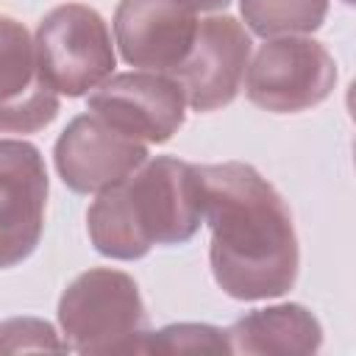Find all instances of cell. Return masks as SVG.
<instances>
[{"mask_svg": "<svg viewBox=\"0 0 356 356\" xmlns=\"http://www.w3.org/2000/svg\"><path fill=\"white\" fill-rule=\"evenodd\" d=\"M197 178L217 286L234 300L286 295L298 281L300 248L292 214L275 186L242 161L197 164Z\"/></svg>", "mask_w": 356, "mask_h": 356, "instance_id": "cell-1", "label": "cell"}, {"mask_svg": "<svg viewBox=\"0 0 356 356\" xmlns=\"http://www.w3.org/2000/svg\"><path fill=\"white\" fill-rule=\"evenodd\" d=\"M203 222L197 164L175 156L147 159L120 184L97 192L86 231L100 256L136 261L156 245H184Z\"/></svg>", "mask_w": 356, "mask_h": 356, "instance_id": "cell-2", "label": "cell"}, {"mask_svg": "<svg viewBox=\"0 0 356 356\" xmlns=\"http://www.w3.org/2000/svg\"><path fill=\"white\" fill-rule=\"evenodd\" d=\"M58 325L78 353H142L150 331L136 281L111 267H92L61 292Z\"/></svg>", "mask_w": 356, "mask_h": 356, "instance_id": "cell-3", "label": "cell"}, {"mask_svg": "<svg viewBox=\"0 0 356 356\" xmlns=\"http://www.w3.org/2000/svg\"><path fill=\"white\" fill-rule=\"evenodd\" d=\"M33 44L44 81L67 97H81L100 86L117 67L106 19L83 3H64L47 11Z\"/></svg>", "mask_w": 356, "mask_h": 356, "instance_id": "cell-4", "label": "cell"}, {"mask_svg": "<svg viewBox=\"0 0 356 356\" xmlns=\"http://www.w3.org/2000/svg\"><path fill=\"white\" fill-rule=\"evenodd\" d=\"M337 83V61L309 36L267 39L245 70V95L253 106L295 114L320 106Z\"/></svg>", "mask_w": 356, "mask_h": 356, "instance_id": "cell-5", "label": "cell"}, {"mask_svg": "<svg viewBox=\"0 0 356 356\" xmlns=\"http://www.w3.org/2000/svg\"><path fill=\"white\" fill-rule=\"evenodd\" d=\"M86 108L120 134L145 145L170 142L186 120L181 83L172 75L147 70L106 78L89 95Z\"/></svg>", "mask_w": 356, "mask_h": 356, "instance_id": "cell-6", "label": "cell"}, {"mask_svg": "<svg viewBox=\"0 0 356 356\" xmlns=\"http://www.w3.org/2000/svg\"><path fill=\"white\" fill-rule=\"evenodd\" d=\"M47 189L39 147L25 139H0V270L22 264L36 250Z\"/></svg>", "mask_w": 356, "mask_h": 356, "instance_id": "cell-7", "label": "cell"}, {"mask_svg": "<svg viewBox=\"0 0 356 356\" xmlns=\"http://www.w3.org/2000/svg\"><path fill=\"white\" fill-rule=\"evenodd\" d=\"M250 61V36L234 17H209L197 22L189 56L172 72L192 111H217L228 106L242 86Z\"/></svg>", "mask_w": 356, "mask_h": 356, "instance_id": "cell-8", "label": "cell"}, {"mask_svg": "<svg viewBox=\"0 0 356 356\" xmlns=\"http://www.w3.org/2000/svg\"><path fill=\"white\" fill-rule=\"evenodd\" d=\"M53 161L58 178L78 195L103 192L147 161V145L136 142L100 117L78 114L56 139Z\"/></svg>", "mask_w": 356, "mask_h": 356, "instance_id": "cell-9", "label": "cell"}, {"mask_svg": "<svg viewBox=\"0 0 356 356\" xmlns=\"http://www.w3.org/2000/svg\"><path fill=\"white\" fill-rule=\"evenodd\" d=\"M197 17L184 0H120L114 39L125 64L172 75L192 50Z\"/></svg>", "mask_w": 356, "mask_h": 356, "instance_id": "cell-10", "label": "cell"}, {"mask_svg": "<svg viewBox=\"0 0 356 356\" xmlns=\"http://www.w3.org/2000/svg\"><path fill=\"white\" fill-rule=\"evenodd\" d=\"M58 108V92L42 75L28 28L0 14V134H36Z\"/></svg>", "mask_w": 356, "mask_h": 356, "instance_id": "cell-11", "label": "cell"}, {"mask_svg": "<svg viewBox=\"0 0 356 356\" xmlns=\"http://www.w3.org/2000/svg\"><path fill=\"white\" fill-rule=\"evenodd\" d=\"M231 353H317L320 320L300 303H278L239 317L228 331Z\"/></svg>", "mask_w": 356, "mask_h": 356, "instance_id": "cell-12", "label": "cell"}, {"mask_svg": "<svg viewBox=\"0 0 356 356\" xmlns=\"http://www.w3.org/2000/svg\"><path fill=\"white\" fill-rule=\"evenodd\" d=\"M245 25L261 36H295L312 33L325 22L328 0H239Z\"/></svg>", "mask_w": 356, "mask_h": 356, "instance_id": "cell-13", "label": "cell"}, {"mask_svg": "<svg viewBox=\"0 0 356 356\" xmlns=\"http://www.w3.org/2000/svg\"><path fill=\"white\" fill-rule=\"evenodd\" d=\"M142 353H231L228 334L209 323H172L147 331Z\"/></svg>", "mask_w": 356, "mask_h": 356, "instance_id": "cell-14", "label": "cell"}, {"mask_svg": "<svg viewBox=\"0 0 356 356\" xmlns=\"http://www.w3.org/2000/svg\"><path fill=\"white\" fill-rule=\"evenodd\" d=\"M25 350H70L58 339L56 328L39 317H14L0 323V353H25Z\"/></svg>", "mask_w": 356, "mask_h": 356, "instance_id": "cell-15", "label": "cell"}, {"mask_svg": "<svg viewBox=\"0 0 356 356\" xmlns=\"http://www.w3.org/2000/svg\"><path fill=\"white\" fill-rule=\"evenodd\" d=\"M192 11H217V8H225L231 0H184Z\"/></svg>", "mask_w": 356, "mask_h": 356, "instance_id": "cell-16", "label": "cell"}, {"mask_svg": "<svg viewBox=\"0 0 356 356\" xmlns=\"http://www.w3.org/2000/svg\"><path fill=\"white\" fill-rule=\"evenodd\" d=\"M345 3H353V0H345Z\"/></svg>", "mask_w": 356, "mask_h": 356, "instance_id": "cell-17", "label": "cell"}]
</instances>
